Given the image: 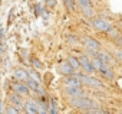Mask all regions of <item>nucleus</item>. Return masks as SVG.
Segmentation results:
<instances>
[{"instance_id": "f257e3e1", "label": "nucleus", "mask_w": 122, "mask_h": 114, "mask_svg": "<svg viewBox=\"0 0 122 114\" xmlns=\"http://www.w3.org/2000/svg\"><path fill=\"white\" fill-rule=\"evenodd\" d=\"M71 104L75 108H79V110H83V111H89L91 108H93V101L88 97H83V95L71 98Z\"/></svg>"}, {"instance_id": "f03ea898", "label": "nucleus", "mask_w": 122, "mask_h": 114, "mask_svg": "<svg viewBox=\"0 0 122 114\" xmlns=\"http://www.w3.org/2000/svg\"><path fill=\"white\" fill-rule=\"evenodd\" d=\"M78 77L81 78L82 81V85H86V87H91V88H98V90H102L103 88V82L92 75H85V74H78Z\"/></svg>"}, {"instance_id": "7ed1b4c3", "label": "nucleus", "mask_w": 122, "mask_h": 114, "mask_svg": "<svg viewBox=\"0 0 122 114\" xmlns=\"http://www.w3.org/2000/svg\"><path fill=\"white\" fill-rule=\"evenodd\" d=\"M92 26H93L95 30H99V32H109V29L112 28L111 23H109L108 20L102 19V17H99V19H93V20H92Z\"/></svg>"}, {"instance_id": "20e7f679", "label": "nucleus", "mask_w": 122, "mask_h": 114, "mask_svg": "<svg viewBox=\"0 0 122 114\" xmlns=\"http://www.w3.org/2000/svg\"><path fill=\"white\" fill-rule=\"evenodd\" d=\"M79 62H81V68H82L85 72H88V74H93V72H96V68H95L92 59H89L88 56H85V55L81 56V58H79Z\"/></svg>"}, {"instance_id": "39448f33", "label": "nucleus", "mask_w": 122, "mask_h": 114, "mask_svg": "<svg viewBox=\"0 0 122 114\" xmlns=\"http://www.w3.org/2000/svg\"><path fill=\"white\" fill-rule=\"evenodd\" d=\"M63 84H65V87H82L81 78L78 75H73V74L66 75L65 80H63Z\"/></svg>"}, {"instance_id": "423d86ee", "label": "nucleus", "mask_w": 122, "mask_h": 114, "mask_svg": "<svg viewBox=\"0 0 122 114\" xmlns=\"http://www.w3.org/2000/svg\"><path fill=\"white\" fill-rule=\"evenodd\" d=\"M13 90H15V92H17V94L22 95V97H27V95L30 94V90H29L27 84H25L23 81L13 84Z\"/></svg>"}, {"instance_id": "0eeeda50", "label": "nucleus", "mask_w": 122, "mask_h": 114, "mask_svg": "<svg viewBox=\"0 0 122 114\" xmlns=\"http://www.w3.org/2000/svg\"><path fill=\"white\" fill-rule=\"evenodd\" d=\"M26 84H27L29 90H30V91H33L35 94H40V95H45V91H43V88L40 87L39 81H36V80H33V78H29V80L26 81Z\"/></svg>"}, {"instance_id": "6e6552de", "label": "nucleus", "mask_w": 122, "mask_h": 114, "mask_svg": "<svg viewBox=\"0 0 122 114\" xmlns=\"http://www.w3.org/2000/svg\"><path fill=\"white\" fill-rule=\"evenodd\" d=\"M25 111L29 114H37L39 113V103L35 100H27L25 103Z\"/></svg>"}, {"instance_id": "1a4fd4ad", "label": "nucleus", "mask_w": 122, "mask_h": 114, "mask_svg": "<svg viewBox=\"0 0 122 114\" xmlns=\"http://www.w3.org/2000/svg\"><path fill=\"white\" fill-rule=\"evenodd\" d=\"M93 56H98V58H101L105 64H108V65H112L113 64V58L106 52V51H95L93 53H92Z\"/></svg>"}, {"instance_id": "9d476101", "label": "nucleus", "mask_w": 122, "mask_h": 114, "mask_svg": "<svg viewBox=\"0 0 122 114\" xmlns=\"http://www.w3.org/2000/svg\"><path fill=\"white\" fill-rule=\"evenodd\" d=\"M57 71H59V74H62V75H71V74H73L75 72V69L71 67V64L66 61V62H62L59 67H57Z\"/></svg>"}, {"instance_id": "9b49d317", "label": "nucleus", "mask_w": 122, "mask_h": 114, "mask_svg": "<svg viewBox=\"0 0 122 114\" xmlns=\"http://www.w3.org/2000/svg\"><path fill=\"white\" fill-rule=\"evenodd\" d=\"M83 42H85V46H86L88 49H91V51H99V49H101V43H99L98 40H95L93 38L86 36V38L83 39Z\"/></svg>"}, {"instance_id": "f8f14e48", "label": "nucleus", "mask_w": 122, "mask_h": 114, "mask_svg": "<svg viewBox=\"0 0 122 114\" xmlns=\"http://www.w3.org/2000/svg\"><path fill=\"white\" fill-rule=\"evenodd\" d=\"M65 92H66L71 98H75V97L83 95V92H82V87H66V88H65Z\"/></svg>"}, {"instance_id": "ddd939ff", "label": "nucleus", "mask_w": 122, "mask_h": 114, "mask_svg": "<svg viewBox=\"0 0 122 114\" xmlns=\"http://www.w3.org/2000/svg\"><path fill=\"white\" fill-rule=\"evenodd\" d=\"M22 95H19L17 92H12L10 95H9V100H10V103L13 104V105H16V107H23V101H22V98H20Z\"/></svg>"}, {"instance_id": "4468645a", "label": "nucleus", "mask_w": 122, "mask_h": 114, "mask_svg": "<svg viewBox=\"0 0 122 114\" xmlns=\"http://www.w3.org/2000/svg\"><path fill=\"white\" fill-rule=\"evenodd\" d=\"M15 78L19 81H27L29 80V72L25 69H16L15 71Z\"/></svg>"}, {"instance_id": "2eb2a0df", "label": "nucleus", "mask_w": 122, "mask_h": 114, "mask_svg": "<svg viewBox=\"0 0 122 114\" xmlns=\"http://www.w3.org/2000/svg\"><path fill=\"white\" fill-rule=\"evenodd\" d=\"M68 62L71 64V67H72L75 71H76L78 68H81V62H79V59H78V58H75V56H69Z\"/></svg>"}, {"instance_id": "dca6fc26", "label": "nucleus", "mask_w": 122, "mask_h": 114, "mask_svg": "<svg viewBox=\"0 0 122 114\" xmlns=\"http://www.w3.org/2000/svg\"><path fill=\"white\" fill-rule=\"evenodd\" d=\"M82 13H83L86 17H89V19H93V17H95V12H93L92 7H82Z\"/></svg>"}, {"instance_id": "f3484780", "label": "nucleus", "mask_w": 122, "mask_h": 114, "mask_svg": "<svg viewBox=\"0 0 122 114\" xmlns=\"http://www.w3.org/2000/svg\"><path fill=\"white\" fill-rule=\"evenodd\" d=\"M76 5H79L81 9L82 7H92V2H91V0H76Z\"/></svg>"}, {"instance_id": "a211bd4d", "label": "nucleus", "mask_w": 122, "mask_h": 114, "mask_svg": "<svg viewBox=\"0 0 122 114\" xmlns=\"http://www.w3.org/2000/svg\"><path fill=\"white\" fill-rule=\"evenodd\" d=\"M63 3H65L66 9H69L71 12L75 10V0H63Z\"/></svg>"}, {"instance_id": "6ab92c4d", "label": "nucleus", "mask_w": 122, "mask_h": 114, "mask_svg": "<svg viewBox=\"0 0 122 114\" xmlns=\"http://www.w3.org/2000/svg\"><path fill=\"white\" fill-rule=\"evenodd\" d=\"M6 113H7V114H17V113H20V110H19V107H16V105L12 104V105L6 110Z\"/></svg>"}, {"instance_id": "aec40b11", "label": "nucleus", "mask_w": 122, "mask_h": 114, "mask_svg": "<svg viewBox=\"0 0 122 114\" xmlns=\"http://www.w3.org/2000/svg\"><path fill=\"white\" fill-rule=\"evenodd\" d=\"M29 77H32L33 80H36V81L40 82V77H39V74H37L36 69H30V71H29Z\"/></svg>"}, {"instance_id": "412c9836", "label": "nucleus", "mask_w": 122, "mask_h": 114, "mask_svg": "<svg viewBox=\"0 0 122 114\" xmlns=\"http://www.w3.org/2000/svg\"><path fill=\"white\" fill-rule=\"evenodd\" d=\"M46 5H47V7H55V5H56V0H46Z\"/></svg>"}, {"instance_id": "4be33fe9", "label": "nucleus", "mask_w": 122, "mask_h": 114, "mask_svg": "<svg viewBox=\"0 0 122 114\" xmlns=\"http://www.w3.org/2000/svg\"><path fill=\"white\" fill-rule=\"evenodd\" d=\"M32 62H33V67H36V68H39V69H40V68H43V65H42L37 59H33Z\"/></svg>"}, {"instance_id": "5701e85b", "label": "nucleus", "mask_w": 122, "mask_h": 114, "mask_svg": "<svg viewBox=\"0 0 122 114\" xmlns=\"http://www.w3.org/2000/svg\"><path fill=\"white\" fill-rule=\"evenodd\" d=\"M115 56H116V58H118L121 62H122V51H116V52H115Z\"/></svg>"}, {"instance_id": "b1692460", "label": "nucleus", "mask_w": 122, "mask_h": 114, "mask_svg": "<svg viewBox=\"0 0 122 114\" xmlns=\"http://www.w3.org/2000/svg\"><path fill=\"white\" fill-rule=\"evenodd\" d=\"M118 45L122 48V36H119V38H118Z\"/></svg>"}, {"instance_id": "393cba45", "label": "nucleus", "mask_w": 122, "mask_h": 114, "mask_svg": "<svg viewBox=\"0 0 122 114\" xmlns=\"http://www.w3.org/2000/svg\"><path fill=\"white\" fill-rule=\"evenodd\" d=\"M2 111H3V103L0 101V113H2Z\"/></svg>"}]
</instances>
